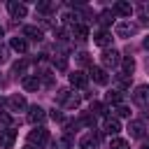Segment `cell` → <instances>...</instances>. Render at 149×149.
<instances>
[{
    "instance_id": "obj_30",
    "label": "cell",
    "mask_w": 149,
    "mask_h": 149,
    "mask_svg": "<svg viewBox=\"0 0 149 149\" xmlns=\"http://www.w3.org/2000/svg\"><path fill=\"white\" fill-rule=\"evenodd\" d=\"M12 123V116L7 112H0V126H9Z\"/></svg>"
},
{
    "instance_id": "obj_3",
    "label": "cell",
    "mask_w": 149,
    "mask_h": 149,
    "mask_svg": "<svg viewBox=\"0 0 149 149\" xmlns=\"http://www.w3.org/2000/svg\"><path fill=\"white\" fill-rule=\"evenodd\" d=\"M137 30H140V26L133 23V21H119L116 28H114V33H116L119 37H130V35H135Z\"/></svg>"
},
{
    "instance_id": "obj_24",
    "label": "cell",
    "mask_w": 149,
    "mask_h": 149,
    "mask_svg": "<svg viewBox=\"0 0 149 149\" xmlns=\"http://www.w3.org/2000/svg\"><path fill=\"white\" fill-rule=\"evenodd\" d=\"M26 68H28V61H26V58L16 61V63H14V74H23V72H26Z\"/></svg>"
},
{
    "instance_id": "obj_20",
    "label": "cell",
    "mask_w": 149,
    "mask_h": 149,
    "mask_svg": "<svg viewBox=\"0 0 149 149\" xmlns=\"http://www.w3.org/2000/svg\"><path fill=\"white\" fill-rule=\"evenodd\" d=\"M23 35L30 37V40H37V42L42 40V30H40L37 26H26V28H23Z\"/></svg>"
},
{
    "instance_id": "obj_17",
    "label": "cell",
    "mask_w": 149,
    "mask_h": 149,
    "mask_svg": "<svg viewBox=\"0 0 149 149\" xmlns=\"http://www.w3.org/2000/svg\"><path fill=\"white\" fill-rule=\"evenodd\" d=\"M9 44H12V49L19 51V54H26V51H28V42H26L23 37H12Z\"/></svg>"
},
{
    "instance_id": "obj_12",
    "label": "cell",
    "mask_w": 149,
    "mask_h": 149,
    "mask_svg": "<svg viewBox=\"0 0 149 149\" xmlns=\"http://www.w3.org/2000/svg\"><path fill=\"white\" fill-rule=\"evenodd\" d=\"M70 84L77 86V88H84V86L88 84V74H84L81 70H74V72L70 74Z\"/></svg>"
},
{
    "instance_id": "obj_31",
    "label": "cell",
    "mask_w": 149,
    "mask_h": 149,
    "mask_svg": "<svg viewBox=\"0 0 149 149\" xmlns=\"http://www.w3.org/2000/svg\"><path fill=\"white\" fill-rule=\"evenodd\" d=\"M5 61H7V47H5L2 42H0V65H2Z\"/></svg>"
},
{
    "instance_id": "obj_34",
    "label": "cell",
    "mask_w": 149,
    "mask_h": 149,
    "mask_svg": "<svg viewBox=\"0 0 149 149\" xmlns=\"http://www.w3.org/2000/svg\"><path fill=\"white\" fill-rule=\"evenodd\" d=\"M2 35H5V30H2V26H0V37H2Z\"/></svg>"
},
{
    "instance_id": "obj_23",
    "label": "cell",
    "mask_w": 149,
    "mask_h": 149,
    "mask_svg": "<svg viewBox=\"0 0 149 149\" xmlns=\"http://www.w3.org/2000/svg\"><path fill=\"white\" fill-rule=\"evenodd\" d=\"M109 149H128V142H126V140H121V137H112Z\"/></svg>"
},
{
    "instance_id": "obj_10",
    "label": "cell",
    "mask_w": 149,
    "mask_h": 149,
    "mask_svg": "<svg viewBox=\"0 0 149 149\" xmlns=\"http://www.w3.org/2000/svg\"><path fill=\"white\" fill-rule=\"evenodd\" d=\"M7 9H9V14H12L14 19H23L26 12H28V7H26L23 2H16V0H12V2L7 5Z\"/></svg>"
},
{
    "instance_id": "obj_22",
    "label": "cell",
    "mask_w": 149,
    "mask_h": 149,
    "mask_svg": "<svg viewBox=\"0 0 149 149\" xmlns=\"http://www.w3.org/2000/svg\"><path fill=\"white\" fill-rule=\"evenodd\" d=\"M112 112H114L116 116H121V119H126V116H130V109H128L126 105H116V107H112Z\"/></svg>"
},
{
    "instance_id": "obj_4",
    "label": "cell",
    "mask_w": 149,
    "mask_h": 149,
    "mask_svg": "<svg viewBox=\"0 0 149 149\" xmlns=\"http://www.w3.org/2000/svg\"><path fill=\"white\" fill-rule=\"evenodd\" d=\"M100 61H102V65H105V68H116V65L121 63V56H119V51H116V49H105V51H102V56H100Z\"/></svg>"
},
{
    "instance_id": "obj_27",
    "label": "cell",
    "mask_w": 149,
    "mask_h": 149,
    "mask_svg": "<svg viewBox=\"0 0 149 149\" xmlns=\"http://www.w3.org/2000/svg\"><path fill=\"white\" fill-rule=\"evenodd\" d=\"M112 16H114V14H112L109 9H107V12H102V14H100V23H105V26H107V23H112Z\"/></svg>"
},
{
    "instance_id": "obj_35",
    "label": "cell",
    "mask_w": 149,
    "mask_h": 149,
    "mask_svg": "<svg viewBox=\"0 0 149 149\" xmlns=\"http://www.w3.org/2000/svg\"><path fill=\"white\" fill-rule=\"evenodd\" d=\"M23 149H35V147H23Z\"/></svg>"
},
{
    "instance_id": "obj_13",
    "label": "cell",
    "mask_w": 149,
    "mask_h": 149,
    "mask_svg": "<svg viewBox=\"0 0 149 149\" xmlns=\"http://www.w3.org/2000/svg\"><path fill=\"white\" fill-rule=\"evenodd\" d=\"M98 144H100V137L93 135V133H88V135L81 137V149H98Z\"/></svg>"
},
{
    "instance_id": "obj_11",
    "label": "cell",
    "mask_w": 149,
    "mask_h": 149,
    "mask_svg": "<svg viewBox=\"0 0 149 149\" xmlns=\"http://www.w3.org/2000/svg\"><path fill=\"white\" fill-rule=\"evenodd\" d=\"M91 77H93V81L95 84H100V86H105L107 81H109V77H107V72H105V68H93L91 65V72H88Z\"/></svg>"
},
{
    "instance_id": "obj_6",
    "label": "cell",
    "mask_w": 149,
    "mask_h": 149,
    "mask_svg": "<svg viewBox=\"0 0 149 149\" xmlns=\"http://www.w3.org/2000/svg\"><path fill=\"white\" fill-rule=\"evenodd\" d=\"M44 119H47V112H44L40 105H33V107H30V114H28V121H30L33 126H37V123H42Z\"/></svg>"
},
{
    "instance_id": "obj_2",
    "label": "cell",
    "mask_w": 149,
    "mask_h": 149,
    "mask_svg": "<svg viewBox=\"0 0 149 149\" xmlns=\"http://www.w3.org/2000/svg\"><path fill=\"white\" fill-rule=\"evenodd\" d=\"M56 102H61V105L74 109V107H79V95H74L70 88H61V91L56 93Z\"/></svg>"
},
{
    "instance_id": "obj_36",
    "label": "cell",
    "mask_w": 149,
    "mask_h": 149,
    "mask_svg": "<svg viewBox=\"0 0 149 149\" xmlns=\"http://www.w3.org/2000/svg\"><path fill=\"white\" fill-rule=\"evenodd\" d=\"M142 149H149V147H142Z\"/></svg>"
},
{
    "instance_id": "obj_1",
    "label": "cell",
    "mask_w": 149,
    "mask_h": 149,
    "mask_svg": "<svg viewBox=\"0 0 149 149\" xmlns=\"http://www.w3.org/2000/svg\"><path fill=\"white\" fill-rule=\"evenodd\" d=\"M47 142H49V130H47V128L40 126V128H35V130L28 133V147H35V144H37V149H40V147H44Z\"/></svg>"
},
{
    "instance_id": "obj_15",
    "label": "cell",
    "mask_w": 149,
    "mask_h": 149,
    "mask_svg": "<svg viewBox=\"0 0 149 149\" xmlns=\"http://www.w3.org/2000/svg\"><path fill=\"white\" fill-rule=\"evenodd\" d=\"M72 37H77V40H86V37H88V26H86V23H77V26H72Z\"/></svg>"
},
{
    "instance_id": "obj_29",
    "label": "cell",
    "mask_w": 149,
    "mask_h": 149,
    "mask_svg": "<svg viewBox=\"0 0 149 149\" xmlns=\"http://www.w3.org/2000/svg\"><path fill=\"white\" fill-rule=\"evenodd\" d=\"M91 112H93V114H105V105H102V102H93V105H91Z\"/></svg>"
},
{
    "instance_id": "obj_8",
    "label": "cell",
    "mask_w": 149,
    "mask_h": 149,
    "mask_svg": "<svg viewBox=\"0 0 149 149\" xmlns=\"http://www.w3.org/2000/svg\"><path fill=\"white\" fill-rule=\"evenodd\" d=\"M14 142H16V130H12V128H5V130H0V147L9 149Z\"/></svg>"
},
{
    "instance_id": "obj_32",
    "label": "cell",
    "mask_w": 149,
    "mask_h": 149,
    "mask_svg": "<svg viewBox=\"0 0 149 149\" xmlns=\"http://www.w3.org/2000/svg\"><path fill=\"white\" fill-rule=\"evenodd\" d=\"M79 63H88V54H79Z\"/></svg>"
},
{
    "instance_id": "obj_26",
    "label": "cell",
    "mask_w": 149,
    "mask_h": 149,
    "mask_svg": "<svg viewBox=\"0 0 149 149\" xmlns=\"http://www.w3.org/2000/svg\"><path fill=\"white\" fill-rule=\"evenodd\" d=\"M56 9V2H37V12H51Z\"/></svg>"
},
{
    "instance_id": "obj_25",
    "label": "cell",
    "mask_w": 149,
    "mask_h": 149,
    "mask_svg": "<svg viewBox=\"0 0 149 149\" xmlns=\"http://www.w3.org/2000/svg\"><path fill=\"white\" fill-rule=\"evenodd\" d=\"M121 100H123V93H121V91H109V93H107V102H114V105H116V102H121Z\"/></svg>"
},
{
    "instance_id": "obj_9",
    "label": "cell",
    "mask_w": 149,
    "mask_h": 149,
    "mask_svg": "<svg viewBox=\"0 0 149 149\" xmlns=\"http://www.w3.org/2000/svg\"><path fill=\"white\" fill-rule=\"evenodd\" d=\"M133 100H135L137 105L147 107V105H149V86H137L135 93H133Z\"/></svg>"
},
{
    "instance_id": "obj_18",
    "label": "cell",
    "mask_w": 149,
    "mask_h": 149,
    "mask_svg": "<svg viewBox=\"0 0 149 149\" xmlns=\"http://www.w3.org/2000/svg\"><path fill=\"white\" fill-rule=\"evenodd\" d=\"M128 130H130V137H135V140L144 135V126H142L140 121H130V123H128Z\"/></svg>"
},
{
    "instance_id": "obj_33",
    "label": "cell",
    "mask_w": 149,
    "mask_h": 149,
    "mask_svg": "<svg viewBox=\"0 0 149 149\" xmlns=\"http://www.w3.org/2000/svg\"><path fill=\"white\" fill-rule=\"evenodd\" d=\"M142 44H144V49H149V37H144V42H142Z\"/></svg>"
},
{
    "instance_id": "obj_21",
    "label": "cell",
    "mask_w": 149,
    "mask_h": 149,
    "mask_svg": "<svg viewBox=\"0 0 149 149\" xmlns=\"http://www.w3.org/2000/svg\"><path fill=\"white\" fill-rule=\"evenodd\" d=\"M121 68H123V74H133L135 61H133V58H121Z\"/></svg>"
},
{
    "instance_id": "obj_19",
    "label": "cell",
    "mask_w": 149,
    "mask_h": 149,
    "mask_svg": "<svg viewBox=\"0 0 149 149\" xmlns=\"http://www.w3.org/2000/svg\"><path fill=\"white\" fill-rule=\"evenodd\" d=\"M114 12L121 14V16H130L133 14V5H128V2H114Z\"/></svg>"
},
{
    "instance_id": "obj_16",
    "label": "cell",
    "mask_w": 149,
    "mask_h": 149,
    "mask_svg": "<svg viewBox=\"0 0 149 149\" xmlns=\"http://www.w3.org/2000/svg\"><path fill=\"white\" fill-rule=\"evenodd\" d=\"M93 42H95L98 47H109V44H112V35H109L107 30H100V33L93 37Z\"/></svg>"
},
{
    "instance_id": "obj_5",
    "label": "cell",
    "mask_w": 149,
    "mask_h": 149,
    "mask_svg": "<svg viewBox=\"0 0 149 149\" xmlns=\"http://www.w3.org/2000/svg\"><path fill=\"white\" fill-rule=\"evenodd\" d=\"M21 84H23V88H26V91H37V88L42 86V79H40L37 74H23Z\"/></svg>"
},
{
    "instance_id": "obj_28",
    "label": "cell",
    "mask_w": 149,
    "mask_h": 149,
    "mask_svg": "<svg viewBox=\"0 0 149 149\" xmlns=\"http://www.w3.org/2000/svg\"><path fill=\"white\" fill-rule=\"evenodd\" d=\"M54 65H56L58 70H65V68H68V61H65L63 56H58V58H54Z\"/></svg>"
},
{
    "instance_id": "obj_14",
    "label": "cell",
    "mask_w": 149,
    "mask_h": 149,
    "mask_svg": "<svg viewBox=\"0 0 149 149\" xmlns=\"http://www.w3.org/2000/svg\"><path fill=\"white\" fill-rule=\"evenodd\" d=\"M7 105H9L12 112H21V109L26 107V98H23V95H12V98L7 100Z\"/></svg>"
},
{
    "instance_id": "obj_7",
    "label": "cell",
    "mask_w": 149,
    "mask_h": 149,
    "mask_svg": "<svg viewBox=\"0 0 149 149\" xmlns=\"http://www.w3.org/2000/svg\"><path fill=\"white\" fill-rule=\"evenodd\" d=\"M102 130H105L107 135H116V133L121 130V123H119V119H116V116H107V119L102 121Z\"/></svg>"
}]
</instances>
